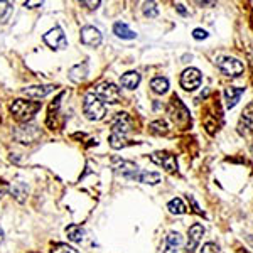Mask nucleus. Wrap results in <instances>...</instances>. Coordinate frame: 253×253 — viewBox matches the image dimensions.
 <instances>
[{"label": "nucleus", "mask_w": 253, "mask_h": 253, "mask_svg": "<svg viewBox=\"0 0 253 253\" xmlns=\"http://www.w3.org/2000/svg\"><path fill=\"white\" fill-rule=\"evenodd\" d=\"M41 110V103L38 101H26V100H15L10 105V113L19 122H27Z\"/></svg>", "instance_id": "1"}, {"label": "nucleus", "mask_w": 253, "mask_h": 253, "mask_svg": "<svg viewBox=\"0 0 253 253\" xmlns=\"http://www.w3.org/2000/svg\"><path fill=\"white\" fill-rule=\"evenodd\" d=\"M83 112L88 120L98 122L107 115V107H105V103L100 100V98H96L93 93H88L83 101Z\"/></svg>", "instance_id": "2"}, {"label": "nucleus", "mask_w": 253, "mask_h": 253, "mask_svg": "<svg viewBox=\"0 0 253 253\" xmlns=\"http://www.w3.org/2000/svg\"><path fill=\"white\" fill-rule=\"evenodd\" d=\"M93 95L100 98L101 101H108V103H118L122 100L120 88L117 84L110 83V81H105V83H100L98 86H95V93Z\"/></svg>", "instance_id": "3"}, {"label": "nucleus", "mask_w": 253, "mask_h": 253, "mask_svg": "<svg viewBox=\"0 0 253 253\" xmlns=\"http://www.w3.org/2000/svg\"><path fill=\"white\" fill-rule=\"evenodd\" d=\"M218 68L223 75L231 76V78H238V76L243 75L245 66L242 61L235 59V58H219L218 59Z\"/></svg>", "instance_id": "4"}, {"label": "nucleus", "mask_w": 253, "mask_h": 253, "mask_svg": "<svg viewBox=\"0 0 253 253\" xmlns=\"http://www.w3.org/2000/svg\"><path fill=\"white\" fill-rule=\"evenodd\" d=\"M150 161L154 164L164 167L167 172H177V159L170 152H164V150H157L150 156Z\"/></svg>", "instance_id": "5"}, {"label": "nucleus", "mask_w": 253, "mask_h": 253, "mask_svg": "<svg viewBox=\"0 0 253 253\" xmlns=\"http://www.w3.org/2000/svg\"><path fill=\"white\" fill-rule=\"evenodd\" d=\"M201 84V71L196 68H187L181 75V86L186 91H194Z\"/></svg>", "instance_id": "6"}, {"label": "nucleus", "mask_w": 253, "mask_h": 253, "mask_svg": "<svg viewBox=\"0 0 253 253\" xmlns=\"http://www.w3.org/2000/svg\"><path fill=\"white\" fill-rule=\"evenodd\" d=\"M44 42L47 44L49 47L52 49H64L68 47V41H66V36H64V32L61 27H54V29H51L49 32L44 34Z\"/></svg>", "instance_id": "7"}, {"label": "nucleus", "mask_w": 253, "mask_h": 253, "mask_svg": "<svg viewBox=\"0 0 253 253\" xmlns=\"http://www.w3.org/2000/svg\"><path fill=\"white\" fill-rule=\"evenodd\" d=\"M41 137V130L36 125H20L15 128V138L22 144H31Z\"/></svg>", "instance_id": "8"}, {"label": "nucleus", "mask_w": 253, "mask_h": 253, "mask_svg": "<svg viewBox=\"0 0 253 253\" xmlns=\"http://www.w3.org/2000/svg\"><path fill=\"white\" fill-rule=\"evenodd\" d=\"M130 130H132V118L128 117V113H117L112 120V133L125 137V133H128Z\"/></svg>", "instance_id": "9"}, {"label": "nucleus", "mask_w": 253, "mask_h": 253, "mask_svg": "<svg viewBox=\"0 0 253 253\" xmlns=\"http://www.w3.org/2000/svg\"><path fill=\"white\" fill-rule=\"evenodd\" d=\"M187 245H186V250L187 252H194L198 248V245L201 243V238L205 235V226L199 223H194L193 226L189 228V233H187Z\"/></svg>", "instance_id": "10"}, {"label": "nucleus", "mask_w": 253, "mask_h": 253, "mask_svg": "<svg viewBox=\"0 0 253 253\" xmlns=\"http://www.w3.org/2000/svg\"><path fill=\"white\" fill-rule=\"evenodd\" d=\"M81 42L86 44L89 47H96L101 44V34L96 27L93 26H84L81 29Z\"/></svg>", "instance_id": "11"}, {"label": "nucleus", "mask_w": 253, "mask_h": 253, "mask_svg": "<svg viewBox=\"0 0 253 253\" xmlns=\"http://www.w3.org/2000/svg\"><path fill=\"white\" fill-rule=\"evenodd\" d=\"M56 89L54 84H38V86H29V88H24L22 89V93L26 96H29L32 98V100H41V98H44V96H47L49 93H52Z\"/></svg>", "instance_id": "12"}, {"label": "nucleus", "mask_w": 253, "mask_h": 253, "mask_svg": "<svg viewBox=\"0 0 253 253\" xmlns=\"http://www.w3.org/2000/svg\"><path fill=\"white\" fill-rule=\"evenodd\" d=\"M126 179H135V181L144 182V184H157V182H161V174L147 172V170H137V172L130 174Z\"/></svg>", "instance_id": "13"}, {"label": "nucleus", "mask_w": 253, "mask_h": 253, "mask_svg": "<svg viewBox=\"0 0 253 253\" xmlns=\"http://www.w3.org/2000/svg\"><path fill=\"white\" fill-rule=\"evenodd\" d=\"M245 93V88H226L224 89V98H226V107L228 108H235L236 103L240 101V96Z\"/></svg>", "instance_id": "14"}, {"label": "nucleus", "mask_w": 253, "mask_h": 253, "mask_svg": "<svg viewBox=\"0 0 253 253\" xmlns=\"http://www.w3.org/2000/svg\"><path fill=\"white\" fill-rule=\"evenodd\" d=\"M140 83V75L137 71H128L120 78V84L126 89H135Z\"/></svg>", "instance_id": "15"}, {"label": "nucleus", "mask_w": 253, "mask_h": 253, "mask_svg": "<svg viewBox=\"0 0 253 253\" xmlns=\"http://www.w3.org/2000/svg\"><path fill=\"white\" fill-rule=\"evenodd\" d=\"M88 75V66L86 64H76L69 69V80L75 81V83H81Z\"/></svg>", "instance_id": "16"}, {"label": "nucleus", "mask_w": 253, "mask_h": 253, "mask_svg": "<svg viewBox=\"0 0 253 253\" xmlns=\"http://www.w3.org/2000/svg\"><path fill=\"white\" fill-rule=\"evenodd\" d=\"M113 32H115L117 38H120V39H135L137 38L135 32L130 29L125 22H117L115 26H113Z\"/></svg>", "instance_id": "17"}, {"label": "nucleus", "mask_w": 253, "mask_h": 253, "mask_svg": "<svg viewBox=\"0 0 253 253\" xmlns=\"http://www.w3.org/2000/svg\"><path fill=\"white\" fill-rule=\"evenodd\" d=\"M150 88L157 95H164L167 89H169V81H167V78H162V76H156V78L150 81Z\"/></svg>", "instance_id": "18"}, {"label": "nucleus", "mask_w": 253, "mask_h": 253, "mask_svg": "<svg viewBox=\"0 0 253 253\" xmlns=\"http://www.w3.org/2000/svg\"><path fill=\"white\" fill-rule=\"evenodd\" d=\"M66 235H68V238L71 240V242L78 243V242L83 240L84 230L80 226V224H69V226L66 228Z\"/></svg>", "instance_id": "19"}, {"label": "nucleus", "mask_w": 253, "mask_h": 253, "mask_svg": "<svg viewBox=\"0 0 253 253\" xmlns=\"http://www.w3.org/2000/svg\"><path fill=\"white\" fill-rule=\"evenodd\" d=\"M182 245V236L179 233H169L167 235V250L169 252H177Z\"/></svg>", "instance_id": "20"}, {"label": "nucleus", "mask_w": 253, "mask_h": 253, "mask_svg": "<svg viewBox=\"0 0 253 253\" xmlns=\"http://www.w3.org/2000/svg\"><path fill=\"white\" fill-rule=\"evenodd\" d=\"M167 210H169L170 213H174V214H184L186 213V206H184V203H182L181 198H174L172 201H169Z\"/></svg>", "instance_id": "21"}, {"label": "nucleus", "mask_w": 253, "mask_h": 253, "mask_svg": "<svg viewBox=\"0 0 253 253\" xmlns=\"http://www.w3.org/2000/svg\"><path fill=\"white\" fill-rule=\"evenodd\" d=\"M12 12H14V7L10 2H0V24H5L10 19Z\"/></svg>", "instance_id": "22"}, {"label": "nucleus", "mask_w": 253, "mask_h": 253, "mask_svg": "<svg viewBox=\"0 0 253 253\" xmlns=\"http://www.w3.org/2000/svg\"><path fill=\"white\" fill-rule=\"evenodd\" d=\"M125 145H126V140L124 135H118V133H112V135H110V147H112V149L118 150Z\"/></svg>", "instance_id": "23"}, {"label": "nucleus", "mask_w": 253, "mask_h": 253, "mask_svg": "<svg viewBox=\"0 0 253 253\" xmlns=\"http://www.w3.org/2000/svg\"><path fill=\"white\" fill-rule=\"evenodd\" d=\"M144 15H145V17H149V19L157 17V15H159V9H157L156 3H154V2L144 3Z\"/></svg>", "instance_id": "24"}, {"label": "nucleus", "mask_w": 253, "mask_h": 253, "mask_svg": "<svg viewBox=\"0 0 253 253\" xmlns=\"http://www.w3.org/2000/svg\"><path fill=\"white\" fill-rule=\"evenodd\" d=\"M150 130H152L154 133H159V135H162V133H167V124H166L164 120L152 122V124H150Z\"/></svg>", "instance_id": "25"}, {"label": "nucleus", "mask_w": 253, "mask_h": 253, "mask_svg": "<svg viewBox=\"0 0 253 253\" xmlns=\"http://www.w3.org/2000/svg\"><path fill=\"white\" fill-rule=\"evenodd\" d=\"M51 253H80V252L73 247H68V245H64V243H59V245H56V247H52Z\"/></svg>", "instance_id": "26"}, {"label": "nucleus", "mask_w": 253, "mask_h": 253, "mask_svg": "<svg viewBox=\"0 0 253 253\" xmlns=\"http://www.w3.org/2000/svg\"><path fill=\"white\" fill-rule=\"evenodd\" d=\"M201 253H219V247L216 243H206L203 245Z\"/></svg>", "instance_id": "27"}, {"label": "nucleus", "mask_w": 253, "mask_h": 253, "mask_svg": "<svg viewBox=\"0 0 253 253\" xmlns=\"http://www.w3.org/2000/svg\"><path fill=\"white\" fill-rule=\"evenodd\" d=\"M193 38H194V39H198V41L206 39V38H208V32H206L205 29H194V31H193Z\"/></svg>", "instance_id": "28"}, {"label": "nucleus", "mask_w": 253, "mask_h": 253, "mask_svg": "<svg viewBox=\"0 0 253 253\" xmlns=\"http://www.w3.org/2000/svg\"><path fill=\"white\" fill-rule=\"evenodd\" d=\"M187 199H189V203H191V205H193V208H194V211H196V213H198V214H205V213H203V210H201V208L198 206V203H196V199L193 198V196H187Z\"/></svg>", "instance_id": "29"}, {"label": "nucleus", "mask_w": 253, "mask_h": 253, "mask_svg": "<svg viewBox=\"0 0 253 253\" xmlns=\"http://www.w3.org/2000/svg\"><path fill=\"white\" fill-rule=\"evenodd\" d=\"M100 3H101L100 0H96V2H81V5H86L88 9H96Z\"/></svg>", "instance_id": "30"}, {"label": "nucleus", "mask_w": 253, "mask_h": 253, "mask_svg": "<svg viewBox=\"0 0 253 253\" xmlns=\"http://www.w3.org/2000/svg\"><path fill=\"white\" fill-rule=\"evenodd\" d=\"M24 5L29 7V9H34V7H41V5H42V2H26Z\"/></svg>", "instance_id": "31"}, {"label": "nucleus", "mask_w": 253, "mask_h": 253, "mask_svg": "<svg viewBox=\"0 0 253 253\" xmlns=\"http://www.w3.org/2000/svg\"><path fill=\"white\" fill-rule=\"evenodd\" d=\"M7 189H9V186H7L3 181H0V196L5 194V193H7Z\"/></svg>", "instance_id": "32"}, {"label": "nucleus", "mask_w": 253, "mask_h": 253, "mask_svg": "<svg viewBox=\"0 0 253 253\" xmlns=\"http://www.w3.org/2000/svg\"><path fill=\"white\" fill-rule=\"evenodd\" d=\"M175 7H177V10L181 12L182 15H186V9H184V5H182V3H175Z\"/></svg>", "instance_id": "33"}, {"label": "nucleus", "mask_w": 253, "mask_h": 253, "mask_svg": "<svg viewBox=\"0 0 253 253\" xmlns=\"http://www.w3.org/2000/svg\"><path fill=\"white\" fill-rule=\"evenodd\" d=\"M2 240H3V230L0 228V243H2Z\"/></svg>", "instance_id": "34"}, {"label": "nucleus", "mask_w": 253, "mask_h": 253, "mask_svg": "<svg viewBox=\"0 0 253 253\" xmlns=\"http://www.w3.org/2000/svg\"><path fill=\"white\" fill-rule=\"evenodd\" d=\"M0 122H2V120H0Z\"/></svg>", "instance_id": "35"}]
</instances>
